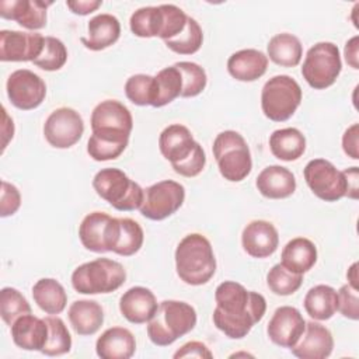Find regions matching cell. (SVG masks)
<instances>
[{
  "instance_id": "3",
  "label": "cell",
  "mask_w": 359,
  "mask_h": 359,
  "mask_svg": "<svg viewBox=\"0 0 359 359\" xmlns=\"http://www.w3.org/2000/svg\"><path fill=\"white\" fill-rule=\"evenodd\" d=\"M196 325V311L185 302L163 300L147 323V337L157 346H168L191 332Z\"/></svg>"
},
{
  "instance_id": "8",
  "label": "cell",
  "mask_w": 359,
  "mask_h": 359,
  "mask_svg": "<svg viewBox=\"0 0 359 359\" xmlns=\"http://www.w3.org/2000/svg\"><path fill=\"white\" fill-rule=\"evenodd\" d=\"M342 70L339 49L332 42H317L304 57L302 76L314 90H324L332 86Z\"/></svg>"
},
{
  "instance_id": "41",
  "label": "cell",
  "mask_w": 359,
  "mask_h": 359,
  "mask_svg": "<svg viewBox=\"0 0 359 359\" xmlns=\"http://www.w3.org/2000/svg\"><path fill=\"white\" fill-rule=\"evenodd\" d=\"M66 62H67V49L65 43L55 36H45L43 49L32 63L42 70L55 72L62 69Z\"/></svg>"
},
{
  "instance_id": "7",
  "label": "cell",
  "mask_w": 359,
  "mask_h": 359,
  "mask_svg": "<svg viewBox=\"0 0 359 359\" xmlns=\"http://www.w3.org/2000/svg\"><path fill=\"white\" fill-rule=\"evenodd\" d=\"M302 97V88L293 77L278 74L264 84L261 91V108L268 119L285 122L299 108Z\"/></svg>"
},
{
  "instance_id": "48",
  "label": "cell",
  "mask_w": 359,
  "mask_h": 359,
  "mask_svg": "<svg viewBox=\"0 0 359 359\" xmlns=\"http://www.w3.org/2000/svg\"><path fill=\"white\" fill-rule=\"evenodd\" d=\"M358 135H359V125L353 123L349 126L344 135H342V149L345 154L353 160L359 158V151H358Z\"/></svg>"
},
{
  "instance_id": "38",
  "label": "cell",
  "mask_w": 359,
  "mask_h": 359,
  "mask_svg": "<svg viewBox=\"0 0 359 359\" xmlns=\"http://www.w3.org/2000/svg\"><path fill=\"white\" fill-rule=\"evenodd\" d=\"M303 283V275L294 273L282 264H275L266 273V285L269 290L278 296H289L299 290Z\"/></svg>"
},
{
  "instance_id": "52",
  "label": "cell",
  "mask_w": 359,
  "mask_h": 359,
  "mask_svg": "<svg viewBox=\"0 0 359 359\" xmlns=\"http://www.w3.org/2000/svg\"><path fill=\"white\" fill-rule=\"evenodd\" d=\"M3 146H1V151H4L7 143L10 139H13L14 136V123H13V119L8 116L6 108H3Z\"/></svg>"
},
{
  "instance_id": "51",
  "label": "cell",
  "mask_w": 359,
  "mask_h": 359,
  "mask_svg": "<svg viewBox=\"0 0 359 359\" xmlns=\"http://www.w3.org/2000/svg\"><path fill=\"white\" fill-rule=\"evenodd\" d=\"M344 174H345V178H346V185H348V191H346V196L352 198V199H356L358 198V178H359V174H358V167H351V168H346L344 170Z\"/></svg>"
},
{
  "instance_id": "13",
  "label": "cell",
  "mask_w": 359,
  "mask_h": 359,
  "mask_svg": "<svg viewBox=\"0 0 359 359\" xmlns=\"http://www.w3.org/2000/svg\"><path fill=\"white\" fill-rule=\"evenodd\" d=\"M6 90L10 102L22 111L38 108L46 97L45 81L28 69L13 72L7 79Z\"/></svg>"
},
{
  "instance_id": "24",
  "label": "cell",
  "mask_w": 359,
  "mask_h": 359,
  "mask_svg": "<svg viewBox=\"0 0 359 359\" xmlns=\"http://www.w3.org/2000/svg\"><path fill=\"white\" fill-rule=\"evenodd\" d=\"M136 351L133 334L123 327L105 330L95 342V352L101 359H129Z\"/></svg>"
},
{
  "instance_id": "53",
  "label": "cell",
  "mask_w": 359,
  "mask_h": 359,
  "mask_svg": "<svg viewBox=\"0 0 359 359\" xmlns=\"http://www.w3.org/2000/svg\"><path fill=\"white\" fill-rule=\"evenodd\" d=\"M356 266H358V264L356 262H353L352 265H351V268L348 269V272H346V278H348V280H349V283L348 285H351L352 287H355V289H358V269H356Z\"/></svg>"
},
{
  "instance_id": "18",
  "label": "cell",
  "mask_w": 359,
  "mask_h": 359,
  "mask_svg": "<svg viewBox=\"0 0 359 359\" xmlns=\"http://www.w3.org/2000/svg\"><path fill=\"white\" fill-rule=\"evenodd\" d=\"M91 129L130 135L133 118L130 111L116 100L101 101L91 112Z\"/></svg>"
},
{
  "instance_id": "46",
  "label": "cell",
  "mask_w": 359,
  "mask_h": 359,
  "mask_svg": "<svg viewBox=\"0 0 359 359\" xmlns=\"http://www.w3.org/2000/svg\"><path fill=\"white\" fill-rule=\"evenodd\" d=\"M21 206V194L18 188L7 181H1L0 195V216L7 217L14 215Z\"/></svg>"
},
{
  "instance_id": "23",
  "label": "cell",
  "mask_w": 359,
  "mask_h": 359,
  "mask_svg": "<svg viewBox=\"0 0 359 359\" xmlns=\"http://www.w3.org/2000/svg\"><path fill=\"white\" fill-rule=\"evenodd\" d=\"M259 194L269 199H283L296 191L294 174L282 165H268L255 181Z\"/></svg>"
},
{
  "instance_id": "36",
  "label": "cell",
  "mask_w": 359,
  "mask_h": 359,
  "mask_svg": "<svg viewBox=\"0 0 359 359\" xmlns=\"http://www.w3.org/2000/svg\"><path fill=\"white\" fill-rule=\"evenodd\" d=\"M48 324V341L41 351L46 356H60L72 349V337L65 325L63 320L57 316H48L45 318Z\"/></svg>"
},
{
  "instance_id": "39",
  "label": "cell",
  "mask_w": 359,
  "mask_h": 359,
  "mask_svg": "<svg viewBox=\"0 0 359 359\" xmlns=\"http://www.w3.org/2000/svg\"><path fill=\"white\" fill-rule=\"evenodd\" d=\"M119 222H121V233H119V240L114 252L122 257H130L142 248L144 233L142 226L133 219L119 217Z\"/></svg>"
},
{
  "instance_id": "42",
  "label": "cell",
  "mask_w": 359,
  "mask_h": 359,
  "mask_svg": "<svg viewBox=\"0 0 359 359\" xmlns=\"http://www.w3.org/2000/svg\"><path fill=\"white\" fill-rule=\"evenodd\" d=\"M174 66L181 72L182 76L181 97H196L205 90L208 77L202 66L194 62H177Z\"/></svg>"
},
{
  "instance_id": "33",
  "label": "cell",
  "mask_w": 359,
  "mask_h": 359,
  "mask_svg": "<svg viewBox=\"0 0 359 359\" xmlns=\"http://www.w3.org/2000/svg\"><path fill=\"white\" fill-rule=\"evenodd\" d=\"M129 143V135H115L94 130L87 142V153L95 161L118 158Z\"/></svg>"
},
{
  "instance_id": "47",
  "label": "cell",
  "mask_w": 359,
  "mask_h": 359,
  "mask_svg": "<svg viewBox=\"0 0 359 359\" xmlns=\"http://www.w3.org/2000/svg\"><path fill=\"white\" fill-rule=\"evenodd\" d=\"M174 358H213V353L209 348L199 341H191L184 344L175 353Z\"/></svg>"
},
{
  "instance_id": "5",
  "label": "cell",
  "mask_w": 359,
  "mask_h": 359,
  "mask_svg": "<svg viewBox=\"0 0 359 359\" xmlns=\"http://www.w3.org/2000/svg\"><path fill=\"white\" fill-rule=\"evenodd\" d=\"M93 187L98 196L121 212L139 209L144 198V189L119 168L100 170L93 178Z\"/></svg>"
},
{
  "instance_id": "20",
  "label": "cell",
  "mask_w": 359,
  "mask_h": 359,
  "mask_svg": "<svg viewBox=\"0 0 359 359\" xmlns=\"http://www.w3.org/2000/svg\"><path fill=\"white\" fill-rule=\"evenodd\" d=\"M241 244L252 258H266L276 251L279 234L271 222L252 220L243 230Z\"/></svg>"
},
{
  "instance_id": "50",
  "label": "cell",
  "mask_w": 359,
  "mask_h": 359,
  "mask_svg": "<svg viewBox=\"0 0 359 359\" xmlns=\"http://www.w3.org/2000/svg\"><path fill=\"white\" fill-rule=\"evenodd\" d=\"M358 42H359V36L355 35V36H352L345 43V60L353 69H359V63H358Z\"/></svg>"
},
{
  "instance_id": "30",
  "label": "cell",
  "mask_w": 359,
  "mask_h": 359,
  "mask_svg": "<svg viewBox=\"0 0 359 359\" xmlns=\"http://www.w3.org/2000/svg\"><path fill=\"white\" fill-rule=\"evenodd\" d=\"M303 304L311 318L325 321L338 311V293L328 285H317L306 293Z\"/></svg>"
},
{
  "instance_id": "27",
  "label": "cell",
  "mask_w": 359,
  "mask_h": 359,
  "mask_svg": "<svg viewBox=\"0 0 359 359\" xmlns=\"http://www.w3.org/2000/svg\"><path fill=\"white\" fill-rule=\"evenodd\" d=\"M67 317L76 334L93 335L104 323V310L95 300H76L70 304Z\"/></svg>"
},
{
  "instance_id": "45",
  "label": "cell",
  "mask_w": 359,
  "mask_h": 359,
  "mask_svg": "<svg viewBox=\"0 0 359 359\" xmlns=\"http://www.w3.org/2000/svg\"><path fill=\"white\" fill-rule=\"evenodd\" d=\"M338 293V311L349 318L358 320L359 318V293L358 289L352 287L351 285H344L337 292Z\"/></svg>"
},
{
  "instance_id": "43",
  "label": "cell",
  "mask_w": 359,
  "mask_h": 359,
  "mask_svg": "<svg viewBox=\"0 0 359 359\" xmlns=\"http://www.w3.org/2000/svg\"><path fill=\"white\" fill-rule=\"evenodd\" d=\"M125 94L135 105L146 107L154 101V76L133 74L125 83Z\"/></svg>"
},
{
  "instance_id": "21",
  "label": "cell",
  "mask_w": 359,
  "mask_h": 359,
  "mask_svg": "<svg viewBox=\"0 0 359 359\" xmlns=\"http://www.w3.org/2000/svg\"><path fill=\"white\" fill-rule=\"evenodd\" d=\"M157 307L154 293L143 286L128 289L119 299L121 314L132 324L149 323L157 311Z\"/></svg>"
},
{
  "instance_id": "16",
  "label": "cell",
  "mask_w": 359,
  "mask_h": 359,
  "mask_svg": "<svg viewBox=\"0 0 359 359\" xmlns=\"http://www.w3.org/2000/svg\"><path fill=\"white\" fill-rule=\"evenodd\" d=\"M304 327L306 320L296 307L280 306L272 314L266 334L275 345L290 349L302 337Z\"/></svg>"
},
{
  "instance_id": "9",
  "label": "cell",
  "mask_w": 359,
  "mask_h": 359,
  "mask_svg": "<svg viewBox=\"0 0 359 359\" xmlns=\"http://www.w3.org/2000/svg\"><path fill=\"white\" fill-rule=\"evenodd\" d=\"M119 233V217H112L105 212L88 213L79 226V238L83 247L93 252H114Z\"/></svg>"
},
{
  "instance_id": "1",
  "label": "cell",
  "mask_w": 359,
  "mask_h": 359,
  "mask_svg": "<svg viewBox=\"0 0 359 359\" xmlns=\"http://www.w3.org/2000/svg\"><path fill=\"white\" fill-rule=\"evenodd\" d=\"M215 300L213 324L231 339L247 337L266 311V300L261 293L247 290L233 280H224L216 287Z\"/></svg>"
},
{
  "instance_id": "17",
  "label": "cell",
  "mask_w": 359,
  "mask_h": 359,
  "mask_svg": "<svg viewBox=\"0 0 359 359\" xmlns=\"http://www.w3.org/2000/svg\"><path fill=\"white\" fill-rule=\"evenodd\" d=\"M332 348L334 338L331 331L317 321H306L302 337L290 351L300 359H325L331 355Z\"/></svg>"
},
{
  "instance_id": "19",
  "label": "cell",
  "mask_w": 359,
  "mask_h": 359,
  "mask_svg": "<svg viewBox=\"0 0 359 359\" xmlns=\"http://www.w3.org/2000/svg\"><path fill=\"white\" fill-rule=\"evenodd\" d=\"M52 1L1 0L0 17L17 21L22 28L36 31L46 25V10Z\"/></svg>"
},
{
  "instance_id": "29",
  "label": "cell",
  "mask_w": 359,
  "mask_h": 359,
  "mask_svg": "<svg viewBox=\"0 0 359 359\" xmlns=\"http://www.w3.org/2000/svg\"><path fill=\"white\" fill-rule=\"evenodd\" d=\"M271 153L283 161H294L306 151V137L296 128L273 130L269 136Z\"/></svg>"
},
{
  "instance_id": "11",
  "label": "cell",
  "mask_w": 359,
  "mask_h": 359,
  "mask_svg": "<svg viewBox=\"0 0 359 359\" xmlns=\"http://www.w3.org/2000/svg\"><path fill=\"white\" fill-rule=\"evenodd\" d=\"M184 199V185L172 180H164L144 189V198L139 210L146 219L164 220L182 206Z\"/></svg>"
},
{
  "instance_id": "26",
  "label": "cell",
  "mask_w": 359,
  "mask_h": 359,
  "mask_svg": "<svg viewBox=\"0 0 359 359\" xmlns=\"http://www.w3.org/2000/svg\"><path fill=\"white\" fill-rule=\"evenodd\" d=\"M88 35L81 36V43L90 50H102L114 45L121 35V22L112 14H98L88 21Z\"/></svg>"
},
{
  "instance_id": "35",
  "label": "cell",
  "mask_w": 359,
  "mask_h": 359,
  "mask_svg": "<svg viewBox=\"0 0 359 359\" xmlns=\"http://www.w3.org/2000/svg\"><path fill=\"white\" fill-rule=\"evenodd\" d=\"M182 91V76L181 72L172 65L164 67L154 76V101L153 107L160 108L177 97H181Z\"/></svg>"
},
{
  "instance_id": "34",
  "label": "cell",
  "mask_w": 359,
  "mask_h": 359,
  "mask_svg": "<svg viewBox=\"0 0 359 359\" xmlns=\"http://www.w3.org/2000/svg\"><path fill=\"white\" fill-rule=\"evenodd\" d=\"M130 31L139 38L160 36L164 27V13L161 6L137 8L129 20Z\"/></svg>"
},
{
  "instance_id": "44",
  "label": "cell",
  "mask_w": 359,
  "mask_h": 359,
  "mask_svg": "<svg viewBox=\"0 0 359 359\" xmlns=\"http://www.w3.org/2000/svg\"><path fill=\"white\" fill-rule=\"evenodd\" d=\"M161 8L164 13V27L160 38L163 41H168L184 31L188 15L174 4H161Z\"/></svg>"
},
{
  "instance_id": "10",
  "label": "cell",
  "mask_w": 359,
  "mask_h": 359,
  "mask_svg": "<svg viewBox=\"0 0 359 359\" xmlns=\"http://www.w3.org/2000/svg\"><path fill=\"white\" fill-rule=\"evenodd\" d=\"M303 175L311 192L325 202H337L346 196L348 185L345 174L337 170L328 160H310L304 167Z\"/></svg>"
},
{
  "instance_id": "31",
  "label": "cell",
  "mask_w": 359,
  "mask_h": 359,
  "mask_svg": "<svg viewBox=\"0 0 359 359\" xmlns=\"http://www.w3.org/2000/svg\"><path fill=\"white\" fill-rule=\"evenodd\" d=\"M268 57L283 67H294L303 56V45L296 35L289 32L276 34L266 45Z\"/></svg>"
},
{
  "instance_id": "25",
  "label": "cell",
  "mask_w": 359,
  "mask_h": 359,
  "mask_svg": "<svg viewBox=\"0 0 359 359\" xmlns=\"http://www.w3.org/2000/svg\"><path fill=\"white\" fill-rule=\"evenodd\" d=\"M268 67V56L258 49H241L227 60L230 76L238 81H255L262 77Z\"/></svg>"
},
{
  "instance_id": "6",
  "label": "cell",
  "mask_w": 359,
  "mask_h": 359,
  "mask_svg": "<svg viewBox=\"0 0 359 359\" xmlns=\"http://www.w3.org/2000/svg\"><path fill=\"white\" fill-rule=\"evenodd\" d=\"M212 150L219 171L224 180L240 182L251 172V153L245 139L238 132H220L213 140Z\"/></svg>"
},
{
  "instance_id": "15",
  "label": "cell",
  "mask_w": 359,
  "mask_h": 359,
  "mask_svg": "<svg viewBox=\"0 0 359 359\" xmlns=\"http://www.w3.org/2000/svg\"><path fill=\"white\" fill-rule=\"evenodd\" d=\"M158 147L165 160L171 163L172 170L182 165L192 157L201 144L194 139L191 130L181 125L172 123L163 129L158 136Z\"/></svg>"
},
{
  "instance_id": "4",
  "label": "cell",
  "mask_w": 359,
  "mask_h": 359,
  "mask_svg": "<svg viewBox=\"0 0 359 359\" xmlns=\"http://www.w3.org/2000/svg\"><path fill=\"white\" fill-rule=\"evenodd\" d=\"M126 280L122 264L109 258H97L77 266L72 273V285L81 294L111 293Z\"/></svg>"
},
{
  "instance_id": "37",
  "label": "cell",
  "mask_w": 359,
  "mask_h": 359,
  "mask_svg": "<svg viewBox=\"0 0 359 359\" xmlns=\"http://www.w3.org/2000/svg\"><path fill=\"white\" fill-rule=\"evenodd\" d=\"M203 42V34L201 25L195 18L188 17L184 31L172 39L164 41L165 46L178 55H192L198 52Z\"/></svg>"
},
{
  "instance_id": "32",
  "label": "cell",
  "mask_w": 359,
  "mask_h": 359,
  "mask_svg": "<svg viewBox=\"0 0 359 359\" xmlns=\"http://www.w3.org/2000/svg\"><path fill=\"white\" fill-rule=\"evenodd\" d=\"M32 297L36 306L46 314H60L67 303L65 287L53 278L39 279L32 286Z\"/></svg>"
},
{
  "instance_id": "40",
  "label": "cell",
  "mask_w": 359,
  "mask_h": 359,
  "mask_svg": "<svg viewBox=\"0 0 359 359\" xmlns=\"http://www.w3.org/2000/svg\"><path fill=\"white\" fill-rule=\"evenodd\" d=\"M31 313L28 300L14 287H3L0 292V316L7 325H11L18 317Z\"/></svg>"
},
{
  "instance_id": "14",
  "label": "cell",
  "mask_w": 359,
  "mask_h": 359,
  "mask_svg": "<svg viewBox=\"0 0 359 359\" xmlns=\"http://www.w3.org/2000/svg\"><path fill=\"white\" fill-rule=\"evenodd\" d=\"M45 36L38 32L0 31L1 62H34L43 49Z\"/></svg>"
},
{
  "instance_id": "22",
  "label": "cell",
  "mask_w": 359,
  "mask_h": 359,
  "mask_svg": "<svg viewBox=\"0 0 359 359\" xmlns=\"http://www.w3.org/2000/svg\"><path fill=\"white\" fill-rule=\"evenodd\" d=\"M10 328L13 342L21 349L41 352L48 341L49 330L45 318H38L31 313L18 317Z\"/></svg>"
},
{
  "instance_id": "12",
  "label": "cell",
  "mask_w": 359,
  "mask_h": 359,
  "mask_svg": "<svg viewBox=\"0 0 359 359\" xmlns=\"http://www.w3.org/2000/svg\"><path fill=\"white\" fill-rule=\"evenodd\" d=\"M84 133L81 115L69 107H62L50 112L43 123V136L46 142L56 149H69L74 146Z\"/></svg>"
},
{
  "instance_id": "28",
  "label": "cell",
  "mask_w": 359,
  "mask_h": 359,
  "mask_svg": "<svg viewBox=\"0 0 359 359\" xmlns=\"http://www.w3.org/2000/svg\"><path fill=\"white\" fill-rule=\"evenodd\" d=\"M317 262V248L306 237H296L286 243L280 254V264L294 273L310 271Z\"/></svg>"
},
{
  "instance_id": "49",
  "label": "cell",
  "mask_w": 359,
  "mask_h": 359,
  "mask_svg": "<svg viewBox=\"0 0 359 359\" xmlns=\"http://www.w3.org/2000/svg\"><path fill=\"white\" fill-rule=\"evenodd\" d=\"M66 4L72 13L79 15H87L95 11L102 4V1L101 0H76V1H67Z\"/></svg>"
},
{
  "instance_id": "2",
  "label": "cell",
  "mask_w": 359,
  "mask_h": 359,
  "mask_svg": "<svg viewBox=\"0 0 359 359\" xmlns=\"http://www.w3.org/2000/svg\"><path fill=\"white\" fill-rule=\"evenodd\" d=\"M175 269L187 285L208 283L216 272V258L210 241L199 233L185 236L175 248Z\"/></svg>"
}]
</instances>
